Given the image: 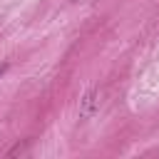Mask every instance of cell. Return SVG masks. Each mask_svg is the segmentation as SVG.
I'll use <instances>...</instances> for the list:
<instances>
[{
  "instance_id": "obj_1",
  "label": "cell",
  "mask_w": 159,
  "mask_h": 159,
  "mask_svg": "<svg viewBox=\"0 0 159 159\" xmlns=\"http://www.w3.org/2000/svg\"><path fill=\"white\" fill-rule=\"evenodd\" d=\"M99 109V89H89L82 99H80V117L82 119H89L94 117Z\"/></svg>"
},
{
  "instance_id": "obj_2",
  "label": "cell",
  "mask_w": 159,
  "mask_h": 159,
  "mask_svg": "<svg viewBox=\"0 0 159 159\" xmlns=\"http://www.w3.org/2000/svg\"><path fill=\"white\" fill-rule=\"evenodd\" d=\"M2 72H5V65H0V75H2Z\"/></svg>"
}]
</instances>
